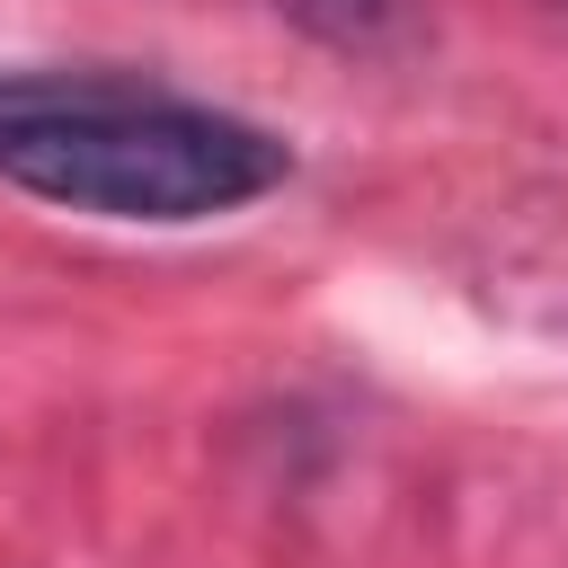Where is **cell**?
I'll list each match as a JSON object with an SVG mask.
<instances>
[{
  "label": "cell",
  "mask_w": 568,
  "mask_h": 568,
  "mask_svg": "<svg viewBox=\"0 0 568 568\" xmlns=\"http://www.w3.org/2000/svg\"><path fill=\"white\" fill-rule=\"evenodd\" d=\"M0 178L98 222H213L293 178V151L204 98L115 71H9Z\"/></svg>",
  "instance_id": "1"
},
{
  "label": "cell",
  "mask_w": 568,
  "mask_h": 568,
  "mask_svg": "<svg viewBox=\"0 0 568 568\" xmlns=\"http://www.w3.org/2000/svg\"><path fill=\"white\" fill-rule=\"evenodd\" d=\"M275 9L337 53H399L417 36V0H275Z\"/></svg>",
  "instance_id": "2"
}]
</instances>
